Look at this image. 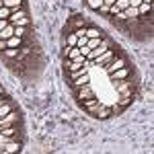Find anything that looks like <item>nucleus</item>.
I'll list each match as a JSON object with an SVG mask.
<instances>
[{
  "label": "nucleus",
  "instance_id": "19",
  "mask_svg": "<svg viewBox=\"0 0 154 154\" xmlns=\"http://www.w3.org/2000/svg\"><path fill=\"white\" fill-rule=\"evenodd\" d=\"M80 56H82V54H80V48H70V51H68L66 58H68V60H78Z\"/></svg>",
  "mask_w": 154,
  "mask_h": 154
},
{
  "label": "nucleus",
  "instance_id": "25",
  "mask_svg": "<svg viewBox=\"0 0 154 154\" xmlns=\"http://www.w3.org/2000/svg\"><path fill=\"white\" fill-rule=\"evenodd\" d=\"M11 8H8V6H2V8H0V19H8V17H11Z\"/></svg>",
  "mask_w": 154,
  "mask_h": 154
},
{
  "label": "nucleus",
  "instance_id": "30",
  "mask_svg": "<svg viewBox=\"0 0 154 154\" xmlns=\"http://www.w3.org/2000/svg\"><path fill=\"white\" fill-rule=\"evenodd\" d=\"M4 49H6V41H4V39H0V54H2Z\"/></svg>",
  "mask_w": 154,
  "mask_h": 154
},
{
  "label": "nucleus",
  "instance_id": "27",
  "mask_svg": "<svg viewBox=\"0 0 154 154\" xmlns=\"http://www.w3.org/2000/svg\"><path fill=\"white\" fill-rule=\"evenodd\" d=\"M142 4V0H130V6H134V8H138Z\"/></svg>",
  "mask_w": 154,
  "mask_h": 154
},
{
  "label": "nucleus",
  "instance_id": "26",
  "mask_svg": "<svg viewBox=\"0 0 154 154\" xmlns=\"http://www.w3.org/2000/svg\"><path fill=\"white\" fill-rule=\"evenodd\" d=\"M19 148H21V146H19V144H8V146H6V148H4V150H2V152H17V150H19Z\"/></svg>",
  "mask_w": 154,
  "mask_h": 154
},
{
  "label": "nucleus",
  "instance_id": "1",
  "mask_svg": "<svg viewBox=\"0 0 154 154\" xmlns=\"http://www.w3.org/2000/svg\"><path fill=\"white\" fill-rule=\"evenodd\" d=\"M123 66H128V60L123 58V56H119V58H113L109 64H107V66H103V68H105L107 74H111V72L119 70V68H123Z\"/></svg>",
  "mask_w": 154,
  "mask_h": 154
},
{
  "label": "nucleus",
  "instance_id": "5",
  "mask_svg": "<svg viewBox=\"0 0 154 154\" xmlns=\"http://www.w3.org/2000/svg\"><path fill=\"white\" fill-rule=\"evenodd\" d=\"M80 27H86V25H84V19L82 17H72L70 21H68V25H66V31L72 33V31H76V29H80Z\"/></svg>",
  "mask_w": 154,
  "mask_h": 154
},
{
  "label": "nucleus",
  "instance_id": "20",
  "mask_svg": "<svg viewBox=\"0 0 154 154\" xmlns=\"http://www.w3.org/2000/svg\"><path fill=\"white\" fill-rule=\"evenodd\" d=\"M86 6L93 8V11H99L103 6V0H86Z\"/></svg>",
  "mask_w": 154,
  "mask_h": 154
},
{
  "label": "nucleus",
  "instance_id": "6",
  "mask_svg": "<svg viewBox=\"0 0 154 154\" xmlns=\"http://www.w3.org/2000/svg\"><path fill=\"white\" fill-rule=\"evenodd\" d=\"M109 76H111V80H125V78L130 76V68H128V66H123V68H119V70L111 72Z\"/></svg>",
  "mask_w": 154,
  "mask_h": 154
},
{
  "label": "nucleus",
  "instance_id": "9",
  "mask_svg": "<svg viewBox=\"0 0 154 154\" xmlns=\"http://www.w3.org/2000/svg\"><path fill=\"white\" fill-rule=\"evenodd\" d=\"M0 134H2L6 140H17V134H19V131H17V128H14V125H8V128L0 130Z\"/></svg>",
  "mask_w": 154,
  "mask_h": 154
},
{
  "label": "nucleus",
  "instance_id": "12",
  "mask_svg": "<svg viewBox=\"0 0 154 154\" xmlns=\"http://www.w3.org/2000/svg\"><path fill=\"white\" fill-rule=\"evenodd\" d=\"M23 17H27V11H25V8H14V11L11 12V17H8V21L14 23L17 19H23Z\"/></svg>",
  "mask_w": 154,
  "mask_h": 154
},
{
  "label": "nucleus",
  "instance_id": "13",
  "mask_svg": "<svg viewBox=\"0 0 154 154\" xmlns=\"http://www.w3.org/2000/svg\"><path fill=\"white\" fill-rule=\"evenodd\" d=\"M84 35L88 37V39H93V37H103V31L97 29V27H86V33H84Z\"/></svg>",
  "mask_w": 154,
  "mask_h": 154
},
{
  "label": "nucleus",
  "instance_id": "2",
  "mask_svg": "<svg viewBox=\"0 0 154 154\" xmlns=\"http://www.w3.org/2000/svg\"><path fill=\"white\" fill-rule=\"evenodd\" d=\"M115 56H117V54H115V48L111 45V48L107 49L105 54H101V56H99V58L95 60V66H107V64H109L111 60L115 58Z\"/></svg>",
  "mask_w": 154,
  "mask_h": 154
},
{
  "label": "nucleus",
  "instance_id": "18",
  "mask_svg": "<svg viewBox=\"0 0 154 154\" xmlns=\"http://www.w3.org/2000/svg\"><path fill=\"white\" fill-rule=\"evenodd\" d=\"M76 41H78L76 33H66V45L68 48H76Z\"/></svg>",
  "mask_w": 154,
  "mask_h": 154
},
{
  "label": "nucleus",
  "instance_id": "31",
  "mask_svg": "<svg viewBox=\"0 0 154 154\" xmlns=\"http://www.w3.org/2000/svg\"><path fill=\"white\" fill-rule=\"evenodd\" d=\"M103 4H107V6H111V4H115V0H103Z\"/></svg>",
  "mask_w": 154,
  "mask_h": 154
},
{
  "label": "nucleus",
  "instance_id": "32",
  "mask_svg": "<svg viewBox=\"0 0 154 154\" xmlns=\"http://www.w3.org/2000/svg\"><path fill=\"white\" fill-rule=\"evenodd\" d=\"M6 101H8V99H6V97H4V95H0V105H4V103H6Z\"/></svg>",
  "mask_w": 154,
  "mask_h": 154
},
{
  "label": "nucleus",
  "instance_id": "14",
  "mask_svg": "<svg viewBox=\"0 0 154 154\" xmlns=\"http://www.w3.org/2000/svg\"><path fill=\"white\" fill-rule=\"evenodd\" d=\"M12 109H14V105H12L11 101H6L4 105H0V119L4 117V115H8V113H11Z\"/></svg>",
  "mask_w": 154,
  "mask_h": 154
},
{
  "label": "nucleus",
  "instance_id": "10",
  "mask_svg": "<svg viewBox=\"0 0 154 154\" xmlns=\"http://www.w3.org/2000/svg\"><path fill=\"white\" fill-rule=\"evenodd\" d=\"M12 35H14V25H12V23H8L2 31H0V39H4V41H6V39H11Z\"/></svg>",
  "mask_w": 154,
  "mask_h": 154
},
{
  "label": "nucleus",
  "instance_id": "7",
  "mask_svg": "<svg viewBox=\"0 0 154 154\" xmlns=\"http://www.w3.org/2000/svg\"><path fill=\"white\" fill-rule=\"evenodd\" d=\"M88 82H91L88 74H82V76H78V78L70 80V86H72V91H76V88H80V86H84V84H88Z\"/></svg>",
  "mask_w": 154,
  "mask_h": 154
},
{
  "label": "nucleus",
  "instance_id": "4",
  "mask_svg": "<svg viewBox=\"0 0 154 154\" xmlns=\"http://www.w3.org/2000/svg\"><path fill=\"white\" fill-rule=\"evenodd\" d=\"M74 93H76V99H80V101H84V99H91V97H95L91 82H88V84H84V86H80V88H76Z\"/></svg>",
  "mask_w": 154,
  "mask_h": 154
},
{
  "label": "nucleus",
  "instance_id": "21",
  "mask_svg": "<svg viewBox=\"0 0 154 154\" xmlns=\"http://www.w3.org/2000/svg\"><path fill=\"white\" fill-rule=\"evenodd\" d=\"M101 39H103V37H93V39H88V41H86V48H91V49L99 48V43H101Z\"/></svg>",
  "mask_w": 154,
  "mask_h": 154
},
{
  "label": "nucleus",
  "instance_id": "11",
  "mask_svg": "<svg viewBox=\"0 0 154 154\" xmlns=\"http://www.w3.org/2000/svg\"><path fill=\"white\" fill-rule=\"evenodd\" d=\"M25 41H23V37H17V35H12L11 39H6V48H14V49H19L21 45H23Z\"/></svg>",
  "mask_w": 154,
  "mask_h": 154
},
{
  "label": "nucleus",
  "instance_id": "3",
  "mask_svg": "<svg viewBox=\"0 0 154 154\" xmlns=\"http://www.w3.org/2000/svg\"><path fill=\"white\" fill-rule=\"evenodd\" d=\"M17 121H19V113L12 109L8 115H4V117L0 119V130H4V128H8V125H17Z\"/></svg>",
  "mask_w": 154,
  "mask_h": 154
},
{
  "label": "nucleus",
  "instance_id": "22",
  "mask_svg": "<svg viewBox=\"0 0 154 154\" xmlns=\"http://www.w3.org/2000/svg\"><path fill=\"white\" fill-rule=\"evenodd\" d=\"M27 33H29V31H27V27H17V25H14V35L17 37H27Z\"/></svg>",
  "mask_w": 154,
  "mask_h": 154
},
{
  "label": "nucleus",
  "instance_id": "33",
  "mask_svg": "<svg viewBox=\"0 0 154 154\" xmlns=\"http://www.w3.org/2000/svg\"><path fill=\"white\" fill-rule=\"evenodd\" d=\"M2 6H4V2H2V0H0V8H2Z\"/></svg>",
  "mask_w": 154,
  "mask_h": 154
},
{
  "label": "nucleus",
  "instance_id": "15",
  "mask_svg": "<svg viewBox=\"0 0 154 154\" xmlns=\"http://www.w3.org/2000/svg\"><path fill=\"white\" fill-rule=\"evenodd\" d=\"M4 2V6H8L11 11H14V8H23V0H2Z\"/></svg>",
  "mask_w": 154,
  "mask_h": 154
},
{
  "label": "nucleus",
  "instance_id": "8",
  "mask_svg": "<svg viewBox=\"0 0 154 154\" xmlns=\"http://www.w3.org/2000/svg\"><path fill=\"white\" fill-rule=\"evenodd\" d=\"M82 103V107L88 111V109H93V107H97V105H103V101L101 99H97V97H91V99H84V101H80Z\"/></svg>",
  "mask_w": 154,
  "mask_h": 154
},
{
  "label": "nucleus",
  "instance_id": "16",
  "mask_svg": "<svg viewBox=\"0 0 154 154\" xmlns=\"http://www.w3.org/2000/svg\"><path fill=\"white\" fill-rule=\"evenodd\" d=\"M150 11H152V2H142V4L138 6L140 17H144V14H150Z\"/></svg>",
  "mask_w": 154,
  "mask_h": 154
},
{
  "label": "nucleus",
  "instance_id": "24",
  "mask_svg": "<svg viewBox=\"0 0 154 154\" xmlns=\"http://www.w3.org/2000/svg\"><path fill=\"white\" fill-rule=\"evenodd\" d=\"M115 6H117L119 11H125L130 6V0H115Z\"/></svg>",
  "mask_w": 154,
  "mask_h": 154
},
{
  "label": "nucleus",
  "instance_id": "23",
  "mask_svg": "<svg viewBox=\"0 0 154 154\" xmlns=\"http://www.w3.org/2000/svg\"><path fill=\"white\" fill-rule=\"evenodd\" d=\"M29 23H31V21H29V17H23V19H17L12 25H17V27H29Z\"/></svg>",
  "mask_w": 154,
  "mask_h": 154
},
{
  "label": "nucleus",
  "instance_id": "28",
  "mask_svg": "<svg viewBox=\"0 0 154 154\" xmlns=\"http://www.w3.org/2000/svg\"><path fill=\"white\" fill-rule=\"evenodd\" d=\"M8 23H11L8 19H0V31H2V29H4V27H6Z\"/></svg>",
  "mask_w": 154,
  "mask_h": 154
},
{
  "label": "nucleus",
  "instance_id": "34",
  "mask_svg": "<svg viewBox=\"0 0 154 154\" xmlns=\"http://www.w3.org/2000/svg\"><path fill=\"white\" fill-rule=\"evenodd\" d=\"M142 2H152V0H142Z\"/></svg>",
  "mask_w": 154,
  "mask_h": 154
},
{
  "label": "nucleus",
  "instance_id": "17",
  "mask_svg": "<svg viewBox=\"0 0 154 154\" xmlns=\"http://www.w3.org/2000/svg\"><path fill=\"white\" fill-rule=\"evenodd\" d=\"M2 56H4V58H8V60H17V58H19V49H14V48H6L4 51H2Z\"/></svg>",
  "mask_w": 154,
  "mask_h": 154
},
{
  "label": "nucleus",
  "instance_id": "29",
  "mask_svg": "<svg viewBox=\"0 0 154 154\" xmlns=\"http://www.w3.org/2000/svg\"><path fill=\"white\" fill-rule=\"evenodd\" d=\"M99 12H103V14H109V6H107V4H103V6L99 8Z\"/></svg>",
  "mask_w": 154,
  "mask_h": 154
}]
</instances>
